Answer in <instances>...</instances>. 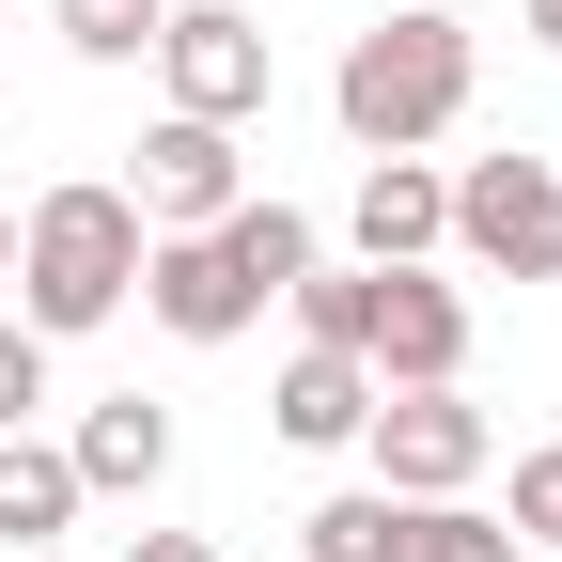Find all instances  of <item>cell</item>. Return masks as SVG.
<instances>
[{"label": "cell", "mask_w": 562, "mask_h": 562, "mask_svg": "<svg viewBox=\"0 0 562 562\" xmlns=\"http://www.w3.org/2000/svg\"><path fill=\"white\" fill-rule=\"evenodd\" d=\"M516 547H562V438L547 453H516V516H501Z\"/></svg>", "instance_id": "e0dca14e"}, {"label": "cell", "mask_w": 562, "mask_h": 562, "mask_svg": "<svg viewBox=\"0 0 562 562\" xmlns=\"http://www.w3.org/2000/svg\"><path fill=\"white\" fill-rule=\"evenodd\" d=\"M266 422L297 453H344L375 422V360H344V344H297V360H281V391H266Z\"/></svg>", "instance_id": "8fae6325"}, {"label": "cell", "mask_w": 562, "mask_h": 562, "mask_svg": "<svg viewBox=\"0 0 562 562\" xmlns=\"http://www.w3.org/2000/svg\"><path fill=\"white\" fill-rule=\"evenodd\" d=\"M125 203H140V235H203V220H235V203H250L235 125H188V110H157V125H140V172H125Z\"/></svg>", "instance_id": "8992f818"}, {"label": "cell", "mask_w": 562, "mask_h": 562, "mask_svg": "<svg viewBox=\"0 0 562 562\" xmlns=\"http://www.w3.org/2000/svg\"><path fill=\"white\" fill-rule=\"evenodd\" d=\"M203 235H220V266L250 281V297H297V281L328 266V250H313V220H297V203H281V188H250L235 220H203Z\"/></svg>", "instance_id": "4fadbf2b"}, {"label": "cell", "mask_w": 562, "mask_h": 562, "mask_svg": "<svg viewBox=\"0 0 562 562\" xmlns=\"http://www.w3.org/2000/svg\"><path fill=\"white\" fill-rule=\"evenodd\" d=\"M32 562H63V547H32Z\"/></svg>", "instance_id": "603a6c76"}, {"label": "cell", "mask_w": 562, "mask_h": 562, "mask_svg": "<svg viewBox=\"0 0 562 562\" xmlns=\"http://www.w3.org/2000/svg\"><path fill=\"white\" fill-rule=\"evenodd\" d=\"M0 32H16V0H0Z\"/></svg>", "instance_id": "7402d4cb"}, {"label": "cell", "mask_w": 562, "mask_h": 562, "mask_svg": "<svg viewBox=\"0 0 562 562\" xmlns=\"http://www.w3.org/2000/svg\"><path fill=\"white\" fill-rule=\"evenodd\" d=\"M391 516H406L391 484H344V501H313V516H297V547H313V562H391Z\"/></svg>", "instance_id": "9a60e30c"}, {"label": "cell", "mask_w": 562, "mask_h": 562, "mask_svg": "<svg viewBox=\"0 0 562 562\" xmlns=\"http://www.w3.org/2000/svg\"><path fill=\"white\" fill-rule=\"evenodd\" d=\"M0 297H16V203H0Z\"/></svg>", "instance_id": "44dd1931"}, {"label": "cell", "mask_w": 562, "mask_h": 562, "mask_svg": "<svg viewBox=\"0 0 562 562\" xmlns=\"http://www.w3.org/2000/svg\"><path fill=\"white\" fill-rule=\"evenodd\" d=\"M360 360H375V391H453V375H469V297H453L438 266H375Z\"/></svg>", "instance_id": "52a82bcc"}, {"label": "cell", "mask_w": 562, "mask_h": 562, "mask_svg": "<svg viewBox=\"0 0 562 562\" xmlns=\"http://www.w3.org/2000/svg\"><path fill=\"white\" fill-rule=\"evenodd\" d=\"M140 297V203L125 188H47L16 220V328L32 344H79Z\"/></svg>", "instance_id": "6da1fadb"}, {"label": "cell", "mask_w": 562, "mask_h": 562, "mask_svg": "<svg viewBox=\"0 0 562 562\" xmlns=\"http://www.w3.org/2000/svg\"><path fill=\"white\" fill-rule=\"evenodd\" d=\"M391 562H516V531L484 516V501H406L391 516Z\"/></svg>", "instance_id": "5bb4252c"}, {"label": "cell", "mask_w": 562, "mask_h": 562, "mask_svg": "<svg viewBox=\"0 0 562 562\" xmlns=\"http://www.w3.org/2000/svg\"><path fill=\"white\" fill-rule=\"evenodd\" d=\"M79 531V469H63V438H0V562H32V547H63Z\"/></svg>", "instance_id": "7c38bea8"}, {"label": "cell", "mask_w": 562, "mask_h": 562, "mask_svg": "<svg viewBox=\"0 0 562 562\" xmlns=\"http://www.w3.org/2000/svg\"><path fill=\"white\" fill-rule=\"evenodd\" d=\"M157 16H172V0H47V32L79 47V63H140V47H157Z\"/></svg>", "instance_id": "2e32d148"}, {"label": "cell", "mask_w": 562, "mask_h": 562, "mask_svg": "<svg viewBox=\"0 0 562 562\" xmlns=\"http://www.w3.org/2000/svg\"><path fill=\"white\" fill-rule=\"evenodd\" d=\"M438 250H469L484 281H562V172L547 157H469Z\"/></svg>", "instance_id": "3957f363"}, {"label": "cell", "mask_w": 562, "mask_h": 562, "mask_svg": "<svg viewBox=\"0 0 562 562\" xmlns=\"http://www.w3.org/2000/svg\"><path fill=\"white\" fill-rule=\"evenodd\" d=\"M32 406H47V344H32L16 313H0V438H16V422H32Z\"/></svg>", "instance_id": "ac0fdd59"}, {"label": "cell", "mask_w": 562, "mask_h": 562, "mask_svg": "<svg viewBox=\"0 0 562 562\" xmlns=\"http://www.w3.org/2000/svg\"><path fill=\"white\" fill-rule=\"evenodd\" d=\"M140 63L172 79L188 125H250V110H266V16H250V0H172Z\"/></svg>", "instance_id": "5b68a950"}, {"label": "cell", "mask_w": 562, "mask_h": 562, "mask_svg": "<svg viewBox=\"0 0 562 562\" xmlns=\"http://www.w3.org/2000/svg\"><path fill=\"white\" fill-rule=\"evenodd\" d=\"M63 469H79V501H140V484L172 469V406H157V391H110V406H79Z\"/></svg>", "instance_id": "30bf717a"}, {"label": "cell", "mask_w": 562, "mask_h": 562, "mask_svg": "<svg viewBox=\"0 0 562 562\" xmlns=\"http://www.w3.org/2000/svg\"><path fill=\"white\" fill-rule=\"evenodd\" d=\"M140 313H157L172 344H235L266 297H250V281L220 266V235H140Z\"/></svg>", "instance_id": "ba28073f"}, {"label": "cell", "mask_w": 562, "mask_h": 562, "mask_svg": "<svg viewBox=\"0 0 562 562\" xmlns=\"http://www.w3.org/2000/svg\"><path fill=\"white\" fill-rule=\"evenodd\" d=\"M344 235H360V266H422V250L453 235V172H438V157H360Z\"/></svg>", "instance_id": "9c48e42d"}, {"label": "cell", "mask_w": 562, "mask_h": 562, "mask_svg": "<svg viewBox=\"0 0 562 562\" xmlns=\"http://www.w3.org/2000/svg\"><path fill=\"white\" fill-rule=\"evenodd\" d=\"M328 110L360 157H422L453 110H469V16H438V0H406V16H375L360 47L328 63Z\"/></svg>", "instance_id": "7a4b0ae2"}, {"label": "cell", "mask_w": 562, "mask_h": 562, "mask_svg": "<svg viewBox=\"0 0 562 562\" xmlns=\"http://www.w3.org/2000/svg\"><path fill=\"white\" fill-rule=\"evenodd\" d=\"M125 562H220L203 531H125Z\"/></svg>", "instance_id": "d6986e66"}, {"label": "cell", "mask_w": 562, "mask_h": 562, "mask_svg": "<svg viewBox=\"0 0 562 562\" xmlns=\"http://www.w3.org/2000/svg\"><path fill=\"white\" fill-rule=\"evenodd\" d=\"M531 47H547V63H562V0H531Z\"/></svg>", "instance_id": "ffe728a7"}, {"label": "cell", "mask_w": 562, "mask_h": 562, "mask_svg": "<svg viewBox=\"0 0 562 562\" xmlns=\"http://www.w3.org/2000/svg\"><path fill=\"white\" fill-rule=\"evenodd\" d=\"M360 453H375V484H391V501H469V484H484V453H501V422L469 406V375H453V391H375Z\"/></svg>", "instance_id": "277c9868"}]
</instances>
